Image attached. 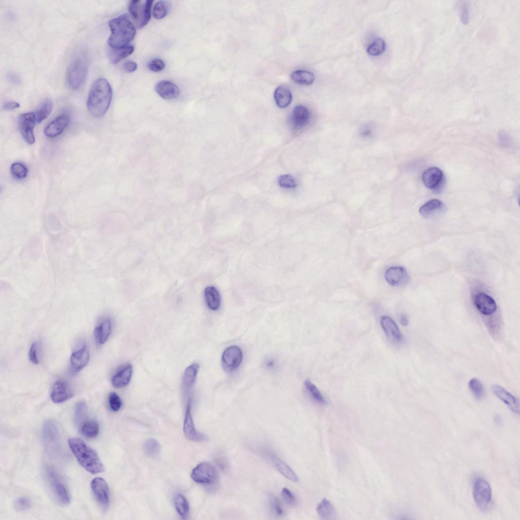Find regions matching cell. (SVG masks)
Returning <instances> with one entry per match:
<instances>
[{
  "mask_svg": "<svg viewBox=\"0 0 520 520\" xmlns=\"http://www.w3.org/2000/svg\"><path fill=\"white\" fill-rule=\"evenodd\" d=\"M274 97L277 106L284 108L287 107L291 103L292 94L287 87L282 86L275 90Z\"/></svg>",
  "mask_w": 520,
  "mask_h": 520,
  "instance_id": "obj_27",
  "label": "cell"
},
{
  "mask_svg": "<svg viewBox=\"0 0 520 520\" xmlns=\"http://www.w3.org/2000/svg\"><path fill=\"white\" fill-rule=\"evenodd\" d=\"M422 180L425 186L430 189L438 190L444 181L443 171L437 167L427 169L423 174Z\"/></svg>",
  "mask_w": 520,
  "mask_h": 520,
  "instance_id": "obj_18",
  "label": "cell"
},
{
  "mask_svg": "<svg viewBox=\"0 0 520 520\" xmlns=\"http://www.w3.org/2000/svg\"><path fill=\"white\" fill-rule=\"evenodd\" d=\"M468 387L474 396L478 399L482 398L484 395V389L483 384L479 380L473 378L468 383Z\"/></svg>",
  "mask_w": 520,
  "mask_h": 520,
  "instance_id": "obj_42",
  "label": "cell"
},
{
  "mask_svg": "<svg viewBox=\"0 0 520 520\" xmlns=\"http://www.w3.org/2000/svg\"><path fill=\"white\" fill-rule=\"evenodd\" d=\"M124 70L128 73L135 72L137 69V64L133 61H128L124 65Z\"/></svg>",
  "mask_w": 520,
  "mask_h": 520,
  "instance_id": "obj_50",
  "label": "cell"
},
{
  "mask_svg": "<svg viewBox=\"0 0 520 520\" xmlns=\"http://www.w3.org/2000/svg\"><path fill=\"white\" fill-rule=\"evenodd\" d=\"M385 278L391 286L400 287L408 283L410 276L405 267L397 266L388 268L385 272Z\"/></svg>",
  "mask_w": 520,
  "mask_h": 520,
  "instance_id": "obj_13",
  "label": "cell"
},
{
  "mask_svg": "<svg viewBox=\"0 0 520 520\" xmlns=\"http://www.w3.org/2000/svg\"><path fill=\"white\" fill-rule=\"evenodd\" d=\"M155 91L160 97L166 100L176 99L180 94L179 88L173 83L167 81L157 83L155 86Z\"/></svg>",
  "mask_w": 520,
  "mask_h": 520,
  "instance_id": "obj_26",
  "label": "cell"
},
{
  "mask_svg": "<svg viewBox=\"0 0 520 520\" xmlns=\"http://www.w3.org/2000/svg\"><path fill=\"white\" fill-rule=\"evenodd\" d=\"M386 50V44L384 40L379 38L368 47V53L372 56H378L384 53Z\"/></svg>",
  "mask_w": 520,
  "mask_h": 520,
  "instance_id": "obj_39",
  "label": "cell"
},
{
  "mask_svg": "<svg viewBox=\"0 0 520 520\" xmlns=\"http://www.w3.org/2000/svg\"><path fill=\"white\" fill-rule=\"evenodd\" d=\"M310 113L305 106L299 105L293 109L291 115V123L294 129L299 130L306 126L310 120Z\"/></svg>",
  "mask_w": 520,
  "mask_h": 520,
  "instance_id": "obj_22",
  "label": "cell"
},
{
  "mask_svg": "<svg viewBox=\"0 0 520 520\" xmlns=\"http://www.w3.org/2000/svg\"><path fill=\"white\" fill-rule=\"evenodd\" d=\"M184 432L186 437L192 441L203 442L207 439L204 434L198 432L195 427L191 413V402H189L186 410L184 424Z\"/></svg>",
  "mask_w": 520,
  "mask_h": 520,
  "instance_id": "obj_17",
  "label": "cell"
},
{
  "mask_svg": "<svg viewBox=\"0 0 520 520\" xmlns=\"http://www.w3.org/2000/svg\"><path fill=\"white\" fill-rule=\"evenodd\" d=\"M272 503L273 505L274 508L276 511L277 513L279 515H282L283 513V509L281 506H280L279 503L275 498H272Z\"/></svg>",
  "mask_w": 520,
  "mask_h": 520,
  "instance_id": "obj_52",
  "label": "cell"
},
{
  "mask_svg": "<svg viewBox=\"0 0 520 520\" xmlns=\"http://www.w3.org/2000/svg\"><path fill=\"white\" fill-rule=\"evenodd\" d=\"M89 59L85 53L78 54L69 65L66 72V81L73 90L81 88L84 83L89 70Z\"/></svg>",
  "mask_w": 520,
  "mask_h": 520,
  "instance_id": "obj_4",
  "label": "cell"
},
{
  "mask_svg": "<svg viewBox=\"0 0 520 520\" xmlns=\"http://www.w3.org/2000/svg\"><path fill=\"white\" fill-rule=\"evenodd\" d=\"M112 332V321L109 317H104L95 329L94 334L98 345L104 344Z\"/></svg>",
  "mask_w": 520,
  "mask_h": 520,
  "instance_id": "obj_24",
  "label": "cell"
},
{
  "mask_svg": "<svg viewBox=\"0 0 520 520\" xmlns=\"http://www.w3.org/2000/svg\"><path fill=\"white\" fill-rule=\"evenodd\" d=\"M278 183L280 186L285 189H294L297 186L295 179L288 175L279 177L278 179Z\"/></svg>",
  "mask_w": 520,
  "mask_h": 520,
  "instance_id": "obj_44",
  "label": "cell"
},
{
  "mask_svg": "<svg viewBox=\"0 0 520 520\" xmlns=\"http://www.w3.org/2000/svg\"><path fill=\"white\" fill-rule=\"evenodd\" d=\"M91 488L99 506L104 510L108 508L110 504L109 491L105 480L100 477L93 479Z\"/></svg>",
  "mask_w": 520,
  "mask_h": 520,
  "instance_id": "obj_9",
  "label": "cell"
},
{
  "mask_svg": "<svg viewBox=\"0 0 520 520\" xmlns=\"http://www.w3.org/2000/svg\"><path fill=\"white\" fill-rule=\"evenodd\" d=\"M11 170L13 176L18 179H24L28 176L27 168L21 163H15L12 164Z\"/></svg>",
  "mask_w": 520,
  "mask_h": 520,
  "instance_id": "obj_43",
  "label": "cell"
},
{
  "mask_svg": "<svg viewBox=\"0 0 520 520\" xmlns=\"http://www.w3.org/2000/svg\"><path fill=\"white\" fill-rule=\"evenodd\" d=\"M69 118L66 114L62 115L56 118L45 129V134L50 138H55L60 134L68 127Z\"/></svg>",
  "mask_w": 520,
  "mask_h": 520,
  "instance_id": "obj_23",
  "label": "cell"
},
{
  "mask_svg": "<svg viewBox=\"0 0 520 520\" xmlns=\"http://www.w3.org/2000/svg\"><path fill=\"white\" fill-rule=\"evenodd\" d=\"M277 469L284 476L293 482L298 481V477L294 471L285 463L278 459L275 460Z\"/></svg>",
  "mask_w": 520,
  "mask_h": 520,
  "instance_id": "obj_35",
  "label": "cell"
},
{
  "mask_svg": "<svg viewBox=\"0 0 520 520\" xmlns=\"http://www.w3.org/2000/svg\"><path fill=\"white\" fill-rule=\"evenodd\" d=\"M318 515L323 519H331L336 515V509L332 503L328 499H323L316 507Z\"/></svg>",
  "mask_w": 520,
  "mask_h": 520,
  "instance_id": "obj_29",
  "label": "cell"
},
{
  "mask_svg": "<svg viewBox=\"0 0 520 520\" xmlns=\"http://www.w3.org/2000/svg\"><path fill=\"white\" fill-rule=\"evenodd\" d=\"M191 477L199 484L210 485L214 484L218 478V472L211 464L204 462L198 464L192 471Z\"/></svg>",
  "mask_w": 520,
  "mask_h": 520,
  "instance_id": "obj_7",
  "label": "cell"
},
{
  "mask_svg": "<svg viewBox=\"0 0 520 520\" xmlns=\"http://www.w3.org/2000/svg\"><path fill=\"white\" fill-rule=\"evenodd\" d=\"M53 109V102L51 99L46 98L39 106L35 114L37 123H42L50 115Z\"/></svg>",
  "mask_w": 520,
  "mask_h": 520,
  "instance_id": "obj_33",
  "label": "cell"
},
{
  "mask_svg": "<svg viewBox=\"0 0 520 520\" xmlns=\"http://www.w3.org/2000/svg\"><path fill=\"white\" fill-rule=\"evenodd\" d=\"M205 296L208 307L212 310L219 309L221 305V296L218 290L214 287H207Z\"/></svg>",
  "mask_w": 520,
  "mask_h": 520,
  "instance_id": "obj_31",
  "label": "cell"
},
{
  "mask_svg": "<svg viewBox=\"0 0 520 520\" xmlns=\"http://www.w3.org/2000/svg\"><path fill=\"white\" fill-rule=\"evenodd\" d=\"M176 509L180 515L186 518L189 512V505L186 498L181 494H178L175 499Z\"/></svg>",
  "mask_w": 520,
  "mask_h": 520,
  "instance_id": "obj_38",
  "label": "cell"
},
{
  "mask_svg": "<svg viewBox=\"0 0 520 520\" xmlns=\"http://www.w3.org/2000/svg\"><path fill=\"white\" fill-rule=\"evenodd\" d=\"M111 35L108 40V48L119 49L129 45L136 34L135 26L127 15H123L109 22Z\"/></svg>",
  "mask_w": 520,
  "mask_h": 520,
  "instance_id": "obj_2",
  "label": "cell"
},
{
  "mask_svg": "<svg viewBox=\"0 0 520 520\" xmlns=\"http://www.w3.org/2000/svg\"><path fill=\"white\" fill-rule=\"evenodd\" d=\"M446 207L441 201L432 199L424 205L419 210L420 215L426 219H433L443 214Z\"/></svg>",
  "mask_w": 520,
  "mask_h": 520,
  "instance_id": "obj_21",
  "label": "cell"
},
{
  "mask_svg": "<svg viewBox=\"0 0 520 520\" xmlns=\"http://www.w3.org/2000/svg\"><path fill=\"white\" fill-rule=\"evenodd\" d=\"M59 431L57 424L52 421L45 423L43 429V436L46 446L50 449H55L59 443Z\"/></svg>",
  "mask_w": 520,
  "mask_h": 520,
  "instance_id": "obj_16",
  "label": "cell"
},
{
  "mask_svg": "<svg viewBox=\"0 0 520 520\" xmlns=\"http://www.w3.org/2000/svg\"><path fill=\"white\" fill-rule=\"evenodd\" d=\"M153 1L135 0L129 6V11L134 23L138 29L145 27L151 18V10Z\"/></svg>",
  "mask_w": 520,
  "mask_h": 520,
  "instance_id": "obj_5",
  "label": "cell"
},
{
  "mask_svg": "<svg viewBox=\"0 0 520 520\" xmlns=\"http://www.w3.org/2000/svg\"><path fill=\"white\" fill-rule=\"evenodd\" d=\"M81 431L85 437L89 438H95L99 434V425L94 420L87 421L82 427Z\"/></svg>",
  "mask_w": 520,
  "mask_h": 520,
  "instance_id": "obj_36",
  "label": "cell"
},
{
  "mask_svg": "<svg viewBox=\"0 0 520 520\" xmlns=\"http://www.w3.org/2000/svg\"><path fill=\"white\" fill-rule=\"evenodd\" d=\"M48 476L53 491L60 503L67 505L70 502V497L65 485L61 481L58 474L53 470L48 471Z\"/></svg>",
  "mask_w": 520,
  "mask_h": 520,
  "instance_id": "obj_12",
  "label": "cell"
},
{
  "mask_svg": "<svg viewBox=\"0 0 520 520\" xmlns=\"http://www.w3.org/2000/svg\"><path fill=\"white\" fill-rule=\"evenodd\" d=\"M291 77L292 81L295 83L305 86L312 84L315 79L312 73L303 70L295 71L292 74Z\"/></svg>",
  "mask_w": 520,
  "mask_h": 520,
  "instance_id": "obj_32",
  "label": "cell"
},
{
  "mask_svg": "<svg viewBox=\"0 0 520 520\" xmlns=\"http://www.w3.org/2000/svg\"><path fill=\"white\" fill-rule=\"evenodd\" d=\"M282 495L284 500L289 504L293 505L296 502V498L293 493L288 488L282 490Z\"/></svg>",
  "mask_w": 520,
  "mask_h": 520,
  "instance_id": "obj_49",
  "label": "cell"
},
{
  "mask_svg": "<svg viewBox=\"0 0 520 520\" xmlns=\"http://www.w3.org/2000/svg\"><path fill=\"white\" fill-rule=\"evenodd\" d=\"M109 404L112 411L118 412L122 408V400L116 393L112 392L109 395Z\"/></svg>",
  "mask_w": 520,
  "mask_h": 520,
  "instance_id": "obj_45",
  "label": "cell"
},
{
  "mask_svg": "<svg viewBox=\"0 0 520 520\" xmlns=\"http://www.w3.org/2000/svg\"><path fill=\"white\" fill-rule=\"evenodd\" d=\"M474 303L479 312L485 315L494 313L497 309L495 300L489 295L484 293H478L474 297Z\"/></svg>",
  "mask_w": 520,
  "mask_h": 520,
  "instance_id": "obj_19",
  "label": "cell"
},
{
  "mask_svg": "<svg viewBox=\"0 0 520 520\" xmlns=\"http://www.w3.org/2000/svg\"><path fill=\"white\" fill-rule=\"evenodd\" d=\"M112 89L103 78L96 80L88 96L87 107L91 114L97 118L103 116L108 110L112 99Z\"/></svg>",
  "mask_w": 520,
  "mask_h": 520,
  "instance_id": "obj_1",
  "label": "cell"
},
{
  "mask_svg": "<svg viewBox=\"0 0 520 520\" xmlns=\"http://www.w3.org/2000/svg\"><path fill=\"white\" fill-rule=\"evenodd\" d=\"M199 368L198 364H193L186 370L183 379V386L186 391L193 388L196 383Z\"/></svg>",
  "mask_w": 520,
  "mask_h": 520,
  "instance_id": "obj_30",
  "label": "cell"
},
{
  "mask_svg": "<svg viewBox=\"0 0 520 520\" xmlns=\"http://www.w3.org/2000/svg\"><path fill=\"white\" fill-rule=\"evenodd\" d=\"M473 496L480 509L485 511L487 509L492 500V489L485 479L479 478L475 480L473 488Z\"/></svg>",
  "mask_w": 520,
  "mask_h": 520,
  "instance_id": "obj_6",
  "label": "cell"
},
{
  "mask_svg": "<svg viewBox=\"0 0 520 520\" xmlns=\"http://www.w3.org/2000/svg\"><path fill=\"white\" fill-rule=\"evenodd\" d=\"M462 11H461V17L462 18V20L463 21V23H464V22H466V23L468 22V9H467L468 8H467L466 5H464V6H462Z\"/></svg>",
  "mask_w": 520,
  "mask_h": 520,
  "instance_id": "obj_53",
  "label": "cell"
},
{
  "mask_svg": "<svg viewBox=\"0 0 520 520\" xmlns=\"http://www.w3.org/2000/svg\"><path fill=\"white\" fill-rule=\"evenodd\" d=\"M14 506L17 511H24L31 507V502L28 498L21 497L16 501Z\"/></svg>",
  "mask_w": 520,
  "mask_h": 520,
  "instance_id": "obj_46",
  "label": "cell"
},
{
  "mask_svg": "<svg viewBox=\"0 0 520 520\" xmlns=\"http://www.w3.org/2000/svg\"><path fill=\"white\" fill-rule=\"evenodd\" d=\"M169 8L170 6L167 2H158L153 8V16L156 19H162L168 15Z\"/></svg>",
  "mask_w": 520,
  "mask_h": 520,
  "instance_id": "obj_40",
  "label": "cell"
},
{
  "mask_svg": "<svg viewBox=\"0 0 520 520\" xmlns=\"http://www.w3.org/2000/svg\"><path fill=\"white\" fill-rule=\"evenodd\" d=\"M144 453L149 457H157L161 451V446L155 439H149L144 445Z\"/></svg>",
  "mask_w": 520,
  "mask_h": 520,
  "instance_id": "obj_37",
  "label": "cell"
},
{
  "mask_svg": "<svg viewBox=\"0 0 520 520\" xmlns=\"http://www.w3.org/2000/svg\"><path fill=\"white\" fill-rule=\"evenodd\" d=\"M38 350L39 343L37 342H33L30 349L29 359L30 362L35 365L39 364Z\"/></svg>",
  "mask_w": 520,
  "mask_h": 520,
  "instance_id": "obj_47",
  "label": "cell"
},
{
  "mask_svg": "<svg viewBox=\"0 0 520 520\" xmlns=\"http://www.w3.org/2000/svg\"><path fill=\"white\" fill-rule=\"evenodd\" d=\"M401 324L404 326H407L409 325V319L406 315L403 314L401 315Z\"/></svg>",
  "mask_w": 520,
  "mask_h": 520,
  "instance_id": "obj_54",
  "label": "cell"
},
{
  "mask_svg": "<svg viewBox=\"0 0 520 520\" xmlns=\"http://www.w3.org/2000/svg\"><path fill=\"white\" fill-rule=\"evenodd\" d=\"M36 123L35 113H24L19 116V131L24 139L29 144H33L35 142L34 130Z\"/></svg>",
  "mask_w": 520,
  "mask_h": 520,
  "instance_id": "obj_8",
  "label": "cell"
},
{
  "mask_svg": "<svg viewBox=\"0 0 520 520\" xmlns=\"http://www.w3.org/2000/svg\"><path fill=\"white\" fill-rule=\"evenodd\" d=\"M243 353L237 346H231L225 350L222 356V364L224 370L231 372L241 365L243 360Z\"/></svg>",
  "mask_w": 520,
  "mask_h": 520,
  "instance_id": "obj_11",
  "label": "cell"
},
{
  "mask_svg": "<svg viewBox=\"0 0 520 520\" xmlns=\"http://www.w3.org/2000/svg\"><path fill=\"white\" fill-rule=\"evenodd\" d=\"M20 107V105L19 103L16 102H10L6 103L3 107L5 110H12Z\"/></svg>",
  "mask_w": 520,
  "mask_h": 520,
  "instance_id": "obj_51",
  "label": "cell"
},
{
  "mask_svg": "<svg viewBox=\"0 0 520 520\" xmlns=\"http://www.w3.org/2000/svg\"><path fill=\"white\" fill-rule=\"evenodd\" d=\"M494 394L504 403L513 413H519V404L518 400L502 387L494 385L492 386Z\"/></svg>",
  "mask_w": 520,
  "mask_h": 520,
  "instance_id": "obj_20",
  "label": "cell"
},
{
  "mask_svg": "<svg viewBox=\"0 0 520 520\" xmlns=\"http://www.w3.org/2000/svg\"><path fill=\"white\" fill-rule=\"evenodd\" d=\"M133 367L131 365H127L120 369L113 377L112 385L116 389H121L126 387L129 384L132 376Z\"/></svg>",
  "mask_w": 520,
  "mask_h": 520,
  "instance_id": "obj_25",
  "label": "cell"
},
{
  "mask_svg": "<svg viewBox=\"0 0 520 520\" xmlns=\"http://www.w3.org/2000/svg\"><path fill=\"white\" fill-rule=\"evenodd\" d=\"M148 69L155 72H158L163 70L165 67V64L163 61L159 59H154L148 64Z\"/></svg>",
  "mask_w": 520,
  "mask_h": 520,
  "instance_id": "obj_48",
  "label": "cell"
},
{
  "mask_svg": "<svg viewBox=\"0 0 520 520\" xmlns=\"http://www.w3.org/2000/svg\"><path fill=\"white\" fill-rule=\"evenodd\" d=\"M73 396L71 387L68 383L62 381H58L54 385L51 394L52 401L55 404L63 403Z\"/></svg>",
  "mask_w": 520,
  "mask_h": 520,
  "instance_id": "obj_15",
  "label": "cell"
},
{
  "mask_svg": "<svg viewBox=\"0 0 520 520\" xmlns=\"http://www.w3.org/2000/svg\"><path fill=\"white\" fill-rule=\"evenodd\" d=\"M70 448L78 462L88 472L96 474L104 470L97 453L79 438L68 440Z\"/></svg>",
  "mask_w": 520,
  "mask_h": 520,
  "instance_id": "obj_3",
  "label": "cell"
},
{
  "mask_svg": "<svg viewBox=\"0 0 520 520\" xmlns=\"http://www.w3.org/2000/svg\"><path fill=\"white\" fill-rule=\"evenodd\" d=\"M305 385L310 395L316 402L322 405L327 404L323 395L313 384L309 381H306Z\"/></svg>",
  "mask_w": 520,
  "mask_h": 520,
  "instance_id": "obj_41",
  "label": "cell"
},
{
  "mask_svg": "<svg viewBox=\"0 0 520 520\" xmlns=\"http://www.w3.org/2000/svg\"><path fill=\"white\" fill-rule=\"evenodd\" d=\"M90 361V352L86 342L82 343L70 357L71 370L73 373H78L87 367Z\"/></svg>",
  "mask_w": 520,
  "mask_h": 520,
  "instance_id": "obj_10",
  "label": "cell"
},
{
  "mask_svg": "<svg viewBox=\"0 0 520 520\" xmlns=\"http://www.w3.org/2000/svg\"><path fill=\"white\" fill-rule=\"evenodd\" d=\"M134 51V48L129 45L119 49L108 48V54L110 62L113 64H116L130 56Z\"/></svg>",
  "mask_w": 520,
  "mask_h": 520,
  "instance_id": "obj_28",
  "label": "cell"
},
{
  "mask_svg": "<svg viewBox=\"0 0 520 520\" xmlns=\"http://www.w3.org/2000/svg\"><path fill=\"white\" fill-rule=\"evenodd\" d=\"M88 417V407L84 402L78 403L75 407L74 422L76 425L81 428L87 421Z\"/></svg>",
  "mask_w": 520,
  "mask_h": 520,
  "instance_id": "obj_34",
  "label": "cell"
},
{
  "mask_svg": "<svg viewBox=\"0 0 520 520\" xmlns=\"http://www.w3.org/2000/svg\"><path fill=\"white\" fill-rule=\"evenodd\" d=\"M381 326L388 338L392 342L401 344L405 338L396 323L390 317L383 316L381 318Z\"/></svg>",
  "mask_w": 520,
  "mask_h": 520,
  "instance_id": "obj_14",
  "label": "cell"
}]
</instances>
